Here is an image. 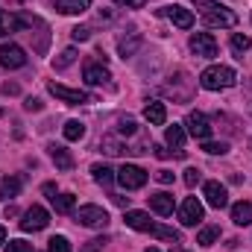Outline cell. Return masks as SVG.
<instances>
[{"label":"cell","instance_id":"obj_39","mask_svg":"<svg viewBox=\"0 0 252 252\" xmlns=\"http://www.w3.org/2000/svg\"><path fill=\"white\" fill-rule=\"evenodd\" d=\"M115 3L129 6V9H144V6H147V0H115Z\"/></svg>","mask_w":252,"mask_h":252},{"label":"cell","instance_id":"obj_13","mask_svg":"<svg viewBox=\"0 0 252 252\" xmlns=\"http://www.w3.org/2000/svg\"><path fill=\"white\" fill-rule=\"evenodd\" d=\"M185 126H188V132L196 141H208V135H211V124H208V118L202 112H190L185 118Z\"/></svg>","mask_w":252,"mask_h":252},{"label":"cell","instance_id":"obj_7","mask_svg":"<svg viewBox=\"0 0 252 252\" xmlns=\"http://www.w3.org/2000/svg\"><path fill=\"white\" fill-rule=\"evenodd\" d=\"M47 91L56 97V100H62L67 106H82V103H91V97L85 94V91H79V88H67L62 82H50L47 85Z\"/></svg>","mask_w":252,"mask_h":252},{"label":"cell","instance_id":"obj_16","mask_svg":"<svg viewBox=\"0 0 252 252\" xmlns=\"http://www.w3.org/2000/svg\"><path fill=\"white\" fill-rule=\"evenodd\" d=\"M144 118H147L150 126H161L164 121H167V106L158 103V100H150V103L144 106Z\"/></svg>","mask_w":252,"mask_h":252},{"label":"cell","instance_id":"obj_2","mask_svg":"<svg viewBox=\"0 0 252 252\" xmlns=\"http://www.w3.org/2000/svg\"><path fill=\"white\" fill-rule=\"evenodd\" d=\"M193 6L199 9V18L208 27H235L238 24V15L217 0H193Z\"/></svg>","mask_w":252,"mask_h":252},{"label":"cell","instance_id":"obj_33","mask_svg":"<svg viewBox=\"0 0 252 252\" xmlns=\"http://www.w3.org/2000/svg\"><path fill=\"white\" fill-rule=\"evenodd\" d=\"M135 132H138L135 121H132V118H121V124H118V135H124V138H132Z\"/></svg>","mask_w":252,"mask_h":252},{"label":"cell","instance_id":"obj_12","mask_svg":"<svg viewBox=\"0 0 252 252\" xmlns=\"http://www.w3.org/2000/svg\"><path fill=\"white\" fill-rule=\"evenodd\" d=\"M202 196H205V202L211 205V208H226L229 205V193H226V188L220 185V182H205L202 185Z\"/></svg>","mask_w":252,"mask_h":252},{"label":"cell","instance_id":"obj_37","mask_svg":"<svg viewBox=\"0 0 252 252\" xmlns=\"http://www.w3.org/2000/svg\"><path fill=\"white\" fill-rule=\"evenodd\" d=\"M70 35H73V41H88V38H91V30H88V27H73Z\"/></svg>","mask_w":252,"mask_h":252},{"label":"cell","instance_id":"obj_23","mask_svg":"<svg viewBox=\"0 0 252 252\" xmlns=\"http://www.w3.org/2000/svg\"><path fill=\"white\" fill-rule=\"evenodd\" d=\"M50 202H53V208L59 214H70L73 205H76V196L73 193H50Z\"/></svg>","mask_w":252,"mask_h":252},{"label":"cell","instance_id":"obj_4","mask_svg":"<svg viewBox=\"0 0 252 252\" xmlns=\"http://www.w3.org/2000/svg\"><path fill=\"white\" fill-rule=\"evenodd\" d=\"M118 182H121V188L126 190H138L147 185V179H150V173L144 170V167H138V164H124L121 170H118V176H115Z\"/></svg>","mask_w":252,"mask_h":252},{"label":"cell","instance_id":"obj_22","mask_svg":"<svg viewBox=\"0 0 252 252\" xmlns=\"http://www.w3.org/2000/svg\"><path fill=\"white\" fill-rule=\"evenodd\" d=\"M141 41H144V38H141V35H138V32H132V35H126V38H121V41H118V53H121V56H135V53H138V47H141Z\"/></svg>","mask_w":252,"mask_h":252},{"label":"cell","instance_id":"obj_42","mask_svg":"<svg viewBox=\"0 0 252 252\" xmlns=\"http://www.w3.org/2000/svg\"><path fill=\"white\" fill-rule=\"evenodd\" d=\"M0 244H6V229L0 226Z\"/></svg>","mask_w":252,"mask_h":252},{"label":"cell","instance_id":"obj_8","mask_svg":"<svg viewBox=\"0 0 252 252\" xmlns=\"http://www.w3.org/2000/svg\"><path fill=\"white\" fill-rule=\"evenodd\" d=\"M38 18H30V15H15V12H6L0 9V35H9V32H18V30H27L32 27Z\"/></svg>","mask_w":252,"mask_h":252},{"label":"cell","instance_id":"obj_11","mask_svg":"<svg viewBox=\"0 0 252 252\" xmlns=\"http://www.w3.org/2000/svg\"><path fill=\"white\" fill-rule=\"evenodd\" d=\"M202 217H205V208H202V202H199L196 196H188V199L179 205V220H182V226H196Z\"/></svg>","mask_w":252,"mask_h":252},{"label":"cell","instance_id":"obj_9","mask_svg":"<svg viewBox=\"0 0 252 252\" xmlns=\"http://www.w3.org/2000/svg\"><path fill=\"white\" fill-rule=\"evenodd\" d=\"M190 50L202 59H214L217 56V38L211 32H193L190 35Z\"/></svg>","mask_w":252,"mask_h":252},{"label":"cell","instance_id":"obj_27","mask_svg":"<svg viewBox=\"0 0 252 252\" xmlns=\"http://www.w3.org/2000/svg\"><path fill=\"white\" fill-rule=\"evenodd\" d=\"M217 238H220V229H217V226H205V229L196 235V244H199V247H214Z\"/></svg>","mask_w":252,"mask_h":252},{"label":"cell","instance_id":"obj_26","mask_svg":"<svg viewBox=\"0 0 252 252\" xmlns=\"http://www.w3.org/2000/svg\"><path fill=\"white\" fill-rule=\"evenodd\" d=\"M100 147H103V150H106L109 156H121V153H132V150H129L126 144H121V141H115L112 135H106V138L100 141Z\"/></svg>","mask_w":252,"mask_h":252},{"label":"cell","instance_id":"obj_28","mask_svg":"<svg viewBox=\"0 0 252 252\" xmlns=\"http://www.w3.org/2000/svg\"><path fill=\"white\" fill-rule=\"evenodd\" d=\"M62 135L67 138V141H79L82 135H85V124H79V121H67L62 129Z\"/></svg>","mask_w":252,"mask_h":252},{"label":"cell","instance_id":"obj_1","mask_svg":"<svg viewBox=\"0 0 252 252\" xmlns=\"http://www.w3.org/2000/svg\"><path fill=\"white\" fill-rule=\"evenodd\" d=\"M124 220H126V226L135 229V232H150V235H156V238H161V241H170V244H179V241H182V235H179L176 229L153 223L147 211H126Z\"/></svg>","mask_w":252,"mask_h":252},{"label":"cell","instance_id":"obj_29","mask_svg":"<svg viewBox=\"0 0 252 252\" xmlns=\"http://www.w3.org/2000/svg\"><path fill=\"white\" fill-rule=\"evenodd\" d=\"M73 62H76V50H73V47H67V50L59 53V59L53 62V67H56V70H64V67H70Z\"/></svg>","mask_w":252,"mask_h":252},{"label":"cell","instance_id":"obj_10","mask_svg":"<svg viewBox=\"0 0 252 252\" xmlns=\"http://www.w3.org/2000/svg\"><path fill=\"white\" fill-rule=\"evenodd\" d=\"M0 64L3 67H9V70H18V67H24L27 64V53H24V47H18V44H0Z\"/></svg>","mask_w":252,"mask_h":252},{"label":"cell","instance_id":"obj_15","mask_svg":"<svg viewBox=\"0 0 252 252\" xmlns=\"http://www.w3.org/2000/svg\"><path fill=\"white\" fill-rule=\"evenodd\" d=\"M161 15L170 18V21H173L176 27H182V30H190V27H193V12H190V9H182V6H164Z\"/></svg>","mask_w":252,"mask_h":252},{"label":"cell","instance_id":"obj_40","mask_svg":"<svg viewBox=\"0 0 252 252\" xmlns=\"http://www.w3.org/2000/svg\"><path fill=\"white\" fill-rule=\"evenodd\" d=\"M156 179H158L161 185H170V182H173V173H170V170H158V173H156Z\"/></svg>","mask_w":252,"mask_h":252},{"label":"cell","instance_id":"obj_32","mask_svg":"<svg viewBox=\"0 0 252 252\" xmlns=\"http://www.w3.org/2000/svg\"><path fill=\"white\" fill-rule=\"evenodd\" d=\"M202 150H205L208 156H223L229 147H226L223 141H202Z\"/></svg>","mask_w":252,"mask_h":252},{"label":"cell","instance_id":"obj_38","mask_svg":"<svg viewBox=\"0 0 252 252\" xmlns=\"http://www.w3.org/2000/svg\"><path fill=\"white\" fill-rule=\"evenodd\" d=\"M24 109H27V112H38V109H41V100H38V97H27Z\"/></svg>","mask_w":252,"mask_h":252},{"label":"cell","instance_id":"obj_5","mask_svg":"<svg viewBox=\"0 0 252 252\" xmlns=\"http://www.w3.org/2000/svg\"><path fill=\"white\" fill-rule=\"evenodd\" d=\"M76 223H82L88 229H103V226H109V211L100 205H82L76 211Z\"/></svg>","mask_w":252,"mask_h":252},{"label":"cell","instance_id":"obj_14","mask_svg":"<svg viewBox=\"0 0 252 252\" xmlns=\"http://www.w3.org/2000/svg\"><path fill=\"white\" fill-rule=\"evenodd\" d=\"M82 79H85L88 85H109L112 73H109V67H106V64L88 62L85 67H82Z\"/></svg>","mask_w":252,"mask_h":252},{"label":"cell","instance_id":"obj_6","mask_svg":"<svg viewBox=\"0 0 252 252\" xmlns=\"http://www.w3.org/2000/svg\"><path fill=\"white\" fill-rule=\"evenodd\" d=\"M47 223H50V211L41 208V205L27 208L24 217H21V229L24 232H41V229H47Z\"/></svg>","mask_w":252,"mask_h":252},{"label":"cell","instance_id":"obj_43","mask_svg":"<svg viewBox=\"0 0 252 252\" xmlns=\"http://www.w3.org/2000/svg\"><path fill=\"white\" fill-rule=\"evenodd\" d=\"M144 252H161V250H156V247H150V250H144Z\"/></svg>","mask_w":252,"mask_h":252},{"label":"cell","instance_id":"obj_34","mask_svg":"<svg viewBox=\"0 0 252 252\" xmlns=\"http://www.w3.org/2000/svg\"><path fill=\"white\" fill-rule=\"evenodd\" d=\"M106 244H109L106 238H91V241H85V247H82L79 252H100Z\"/></svg>","mask_w":252,"mask_h":252},{"label":"cell","instance_id":"obj_30","mask_svg":"<svg viewBox=\"0 0 252 252\" xmlns=\"http://www.w3.org/2000/svg\"><path fill=\"white\" fill-rule=\"evenodd\" d=\"M250 47H252L250 35H241V32H235V35H232V50H235V53H247Z\"/></svg>","mask_w":252,"mask_h":252},{"label":"cell","instance_id":"obj_24","mask_svg":"<svg viewBox=\"0 0 252 252\" xmlns=\"http://www.w3.org/2000/svg\"><path fill=\"white\" fill-rule=\"evenodd\" d=\"M91 173H94V182H97V185H103V188H109V185L115 182V170H112L109 164H94V167H91Z\"/></svg>","mask_w":252,"mask_h":252},{"label":"cell","instance_id":"obj_36","mask_svg":"<svg viewBox=\"0 0 252 252\" xmlns=\"http://www.w3.org/2000/svg\"><path fill=\"white\" fill-rule=\"evenodd\" d=\"M6 252H32V244H27V241H9Z\"/></svg>","mask_w":252,"mask_h":252},{"label":"cell","instance_id":"obj_35","mask_svg":"<svg viewBox=\"0 0 252 252\" xmlns=\"http://www.w3.org/2000/svg\"><path fill=\"white\" fill-rule=\"evenodd\" d=\"M199 179H202V173H199L196 167H188V170H185V185H188V188H196Z\"/></svg>","mask_w":252,"mask_h":252},{"label":"cell","instance_id":"obj_17","mask_svg":"<svg viewBox=\"0 0 252 252\" xmlns=\"http://www.w3.org/2000/svg\"><path fill=\"white\" fill-rule=\"evenodd\" d=\"M53 9L62 15H82L91 9V0H53Z\"/></svg>","mask_w":252,"mask_h":252},{"label":"cell","instance_id":"obj_3","mask_svg":"<svg viewBox=\"0 0 252 252\" xmlns=\"http://www.w3.org/2000/svg\"><path fill=\"white\" fill-rule=\"evenodd\" d=\"M235 82H238V73L229 64H211L199 73V85L205 91H223V88H232Z\"/></svg>","mask_w":252,"mask_h":252},{"label":"cell","instance_id":"obj_20","mask_svg":"<svg viewBox=\"0 0 252 252\" xmlns=\"http://www.w3.org/2000/svg\"><path fill=\"white\" fill-rule=\"evenodd\" d=\"M21 188H24V176H6V179H0V199L18 196Z\"/></svg>","mask_w":252,"mask_h":252},{"label":"cell","instance_id":"obj_41","mask_svg":"<svg viewBox=\"0 0 252 252\" xmlns=\"http://www.w3.org/2000/svg\"><path fill=\"white\" fill-rule=\"evenodd\" d=\"M0 91H3L6 97H9V94H18V85H15V82H6V85H3Z\"/></svg>","mask_w":252,"mask_h":252},{"label":"cell","instance_id":"obj_18","mask_svg":"<svg viewBox=\"0 0 252 252\" xmlns=\"http://www.w3.org/2000/svg\"><path fill=\"white\" fill-rule=\"evenodd\" d=\"M150 208H153L156 214L167 217V214H173V196H170V193H164V190L150 193Z\"/></svg>","mask_w":252,"mask_h":252},{"label":"cell","instance_id":"obj_21","mask_svg":"<svg viewBox=\"0 0 252 252\" xmlns=\"http://www.w3.org/2000/svg\"><path fill=\"white\" fill-rule=\"evenodd\" d=\"M232 223L235 226H250L252 223V202H235L232 205Z\"/></svg>","mask_w":252,"mask_h":252},{"label":"cell","instance_id":"obj_25","mask_svg":"<svg viewBox=\"0 0 252 252\" xmlns=\"http://www.w3.org/2000/svg\"><path fill=\"white\" fill-rule=\"evenodd\" d=\"M164 138H167V144H170V147H176V150H182V147H185V129H182L179 124L167 126Z\"/></svg>","mask_w":252,"mask_h":252},{"label":"cell","instance_id":"obj_19","mask_svg":"<svg viewBox=\"0 0 252 252\" xmlns=\"http://www.w3.org/2000/svg\"><path fill=\"white\" fill-rule=\"evenodd\" d=\"M50 158H53V164H56L59 170H73V156H70V150H64L59 144H50Z\"/></svg>","mask_w":252,"mask_h":252},{"label":"cell","instance_id":"obj_44","mask_svg":"<svg viewBox=\"0 0 252 252\" xmlns=\"http://www.w3.org/2000/svg\"><path fill=\"white\" fill-rule=\"evenodd\" d=\"M0 115H3V112H0Z\"/></svg>","mask_w":252,"mask_h":252},{"label":"cell","instance_id":"obj_31","mask_svg":"<svg viewBox=\"0 0 252 252\" xmlns=\"http://www.w3.org/2000/svg\"><path fill=\"white\" fill-rule=\"evenodd\" d=\"M50 252H73V250H70V241L64 235H53L50 238Z\"/></svg>","mask_w":252,"mask_h":252}]
</instances>
